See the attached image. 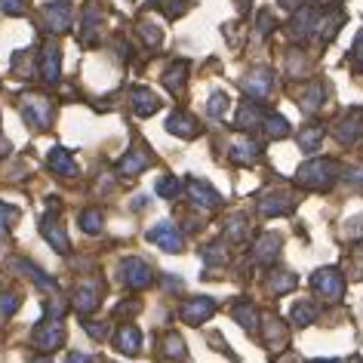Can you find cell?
Wrapping results in <instances>:
<instances>
[{
	"label": "cell",
	"mask_w": 363,
	"mask_h": 363,
	"mask_svg": "<svg viewBox=\"0 0 363 363\" xmlns=\"http://www.w3.org/2000/svg\"><path fill=\"white\" fill-rule=\"evenodd\" d=\"M293 206H296V197L289 194V191H271V194H262L259 197V213L262 216H286V213H293Z\"/></svg>",
	"instance_id": "12"
},
{
	"label": "cell",
	"mask_w": 363,
	"mask_h": 363,
	"mask_svg": "<svg viewBox=\"0 0 363 363\" xmlns=\"http://www.w3.org/2000/svg\"><path fill=\"white\" fill-rule=\"evenodd\" d=\"M265 108H262L259 102H252V99H247L240 108H238V117H234V126L243 133H252L256 126H262V121H265Z\"/></svg>",
	"instance_id": "17"
},
{
	"label": "cell",
	"mask_w": 363,
	"mask_h": 363,
	"mask_svg": "<svg viewBox=\"0 0 363 363\" xmlns=\"http://www.w3.org/2000/svg\"><path fill=\"white\" fill-rule=\"evenodd\" d=\"M342 25H345V13H335V10H333V16H326L323 25H320V38H323V40H333L335 34L342 31Z\"/></svg>",
	"instance_id": "38"
},
{
	"label": "cell",
	"mask_w": 363,
	"mask_h": 363,
	"mask_svg": "<svg viewBox=\"0 0 363 363\" xmlns=\"http://www.w3.org/2000/svg\"><path fill=\"white\" fill-rule=\"evenodd\" d=\"M314 363H342V360H314Z\"/></svg>",
	"instance_id": "54"
},
{
	"label": "cell",
	"mask_w": 363,
	"mask_h": 363,
	"mask_svg": "<svg viewBox=\"0 0 363 363\" xmlns=\"http://www.w3.org/2000/svg\"><path fill=\"white\" fill-rule=\"evenodd\" d=\"M16 268L22 271V274H28L34 284H38L40 289H56V280H52L47 271H40L38 265H34V262H25V259H16Z\"/></svg>",
	"instance_id": "30"
},
{
	"label": "cell",
	"mask_w": 363,
	"mask_h": 363,
	"mask_svg": "<svg viewBox=\"0 0 363 363\" xmlns=\"http://www.w3.org/2000/svg\"><path fill=\"white\" fill-rule=\"evenodd\" d=\"M335 172H339V163H335V160L314 157V160H308V163H302V167H298L296 179L302 182L305 188H314V191H323V188H330V185H333Z\"/></svg>",
	"instance_id": "1"
},
{
	"label": "cell",
	"mask_w": 363,
	"mask_h": 363,
	"mask_svg": "<svg viewBox=\"0 0 363 363\" xmlns=\"http://www.w3.org/2000/svg\"><path fill=\"white\" fill-rule=\"evenodd\" d=\"M114 348L121 351V354H126V357L139 354V348H142V333L135 330L133 323L121 326V330H117V335H114Z\"/></svg>",
	"instance_id": "24"
},
{
	"label": "cell",
	"mask_w": 363,
	"mask_h": 363,
	"mask_svg": "<svg viewBox=\"0 0 363 363\" xmlns=\"http://www.w3.org/2000/svg\"><path fill=\"white\" fill-rule=\"evenodd\" d=\"M0 234H4V228H0Z\"/></svg>",
	"instance_id": "56"
},
{
	"label": "cell",
	"mask_w": 363,
	"mask_h": 363,
	"mask_svg": "<svg viewBox=\"0 0 363 363\" xmlns=\"http://www.w3.org/2000/svg\"><path fill=\"white\" fill-rule=\"evenodd\" d=\"M157 194L160 197H167V201H172V197H179V191H182V182L176 179V176H163V179H157Z\"/></svg>",
	"instance_id": "40"
},
{
	"label": "cell",
	"mask_w": 363,
	"mask_h": 363,
	"mask_svg": "<svg viewBox=\"0 0 363 363\" xmlns=\"http://www.w3.org/2000/svg\"><path fill=\"white\" fill-rule=\"evenodd\" d=\"M243 93H247L252 102H259V99H265L271 93V86H274V74H271L268 68H256V71H250L247 77H243Z\"/></svg>",
	"instance_id": "11"
},
{
	"label": "cell",
	"mask_w": 363,
	"mask_h": 363,
	"mask_svg": "<svg viewBox=\"0 0 363 363\" xmlns=\"http://www.w3.org/2000/svg\"><path fill=\"white\" fill-rule=\"evenodd\" d=\"M311 286L314 293L326 298V302H339V298L345 296V277L339 268H317L311 274Z\"/></svg>",
	"instance_id": "3"
},
{
	"label": "cell",
	"mask_w": 363,
	"mask_h": 363,
	"mask_svg": "<svg viewBox=\"0 0 363 363\" xmlns=\"http://www.w3.org/2000/svg\"><path fill=\"white\" fill-rule=\"evenodd\" d=\"M99 302H102V284H99V280H84V284L74 289V296H71V305H74V311L84 317V320L96 311Z\"/></svg>",
	"instance_id": "6"
},
{
	"label": "cell",
	"mask_w": 363,
	"mask_h": 363,
	"mask_svg": "<svg viewBox=\"0 0 363 363\" xmlns=\"http://www.w3.org/2000/svg\"><path fill=\"white\" fill-rule=\"evenodd\" d=\"M280 247H284L280 234H262L256 240V247H252V262H259V265H274L280 256Z\"/></svg>",
	"instance_id": "16"
},
{
	"label": "cell",
	"mask_w": 363,
	"mask_h": 363,
	"mask_svg": "<svg viewBox=\"0 0 363 363\" xmlns=\"http://www.w3.org/2000/svg\"><path fill=\"white\" fill-rule=\"evenodd\" d=\"M262 130H265L271 139H284V135H289V123H286V117H280L274 111H268L265 114V121H262Z\"/></svg>",
	"instance_id": "36"
},
{
	"label": "cell",
	"mask_w": 363,
	"mask_h": 363,
	"mask_svg": "<svg viewBox=\"0 0 363 363\" xmlns=\"http://www.w3.org/2000/svg\"><path fill=\"white\" fill-rule=\"evenodd\" d=\"M323 135H326V130L320 123H308L305 130L298 133V145H302V151H317L323 142Z\"/></svg>",
	"instance_id": "31"
},
{
	"label": "cell",
	"mask_w": 363,
	"mask_h": 363,
	"mask_svg": "<svg viewBox=\"0 0 363 363\" xmlns=\"http://www.w3.org/2000/svg\"><path fill=\"white\" fill-rule=\"evenodd\" d=\"M93 357H86V354H80V351H74V354H68V363H89Z\"/></svg>",
	"instance_id": "52"
},
{
	"label": "cell",
	"mask_w": 363,
	"mask_h": 363,
	"mask_svg": "<svg viewBox=\"0 0 363 363\" xmlns=\"http://www.w3.org/2000/svg\"><path fill=\"white\" fill-rule=\"evenodd\" d=\"M22 117L34 126V130H47V126L52 123V102L43 99V96L28 93L22 99Z\"/></svg>",
	"instance_id": "5"
},
{
	"label": "cell",
	"mask_w": 363,
	"mask_h": 363,
	"mask_svg": "<svg viewBox=\"0 0 363 363\" xmlns=\"http://www.w3.org/2000/svg\"><path fill=\"white\" fill-rule=\"evenodd\" d=\"M335 139L342 145H354L363 139V108H351V111L335 123Z\"/></svg>",
	"instance_id": "9"
},
{
	"label": "cell",
	"mask_w": 363,
	"mask_h": 363,
	"mask_svg": "<svg viewBox=\"0 0 363 363\" xmlns=\"http://www.w3.org/2000/svg\"><path fill=\"white\" fill-rule=\"evenodd\" d=\"M167 130H169L172 135H179V139H194V135L201 133V126H197V121H194L191 114L176 111V114L167 117Z\"/></svg>",
	"instance_id": "25"
},
{
	"label": "cell",
	"mask_w": 363,
	"mask_h": 363,
	"mask_svg": "<svg viewBox=\"0 0 363 363\" xmlns=\"http://www.w3.org/2000/svg\"><path fill=\"white\" fill-rule=\"evenodd\" d=\"M40 77L47 80V84H59V77H62V52L56 43H47L40 52Z\"/></svg>",
	"instance_id": "19"
},
{
	"label": "cell",
	"mask_w": 363,
	"mask_h": 363,
	"mask_svg": "<svg viewBox=\"0 0 363 363\" xmlns=\"http://www.w3.org/2000/svg\"><path fill=\"white\" fill-rule=\"evenodd\" d=\"M99 25H102V10L96 4H89L84 10V28H80V43L84 47H96L99 43Z\"/></svg>",
	"instance_id": "20"
},
{
	"label": "cell",
	"mask_w": 363,
	"mask_h": 363,
	"mask_svg": "<svg viewBox=\"0 0 363 363\" xmlns=\"http://www.w3.org/2000/svg\"><path fill=\"white\" fill-rule=\"evenodd\" d=\"M102 225H105V219H102V213L99 210H84L80 213V228H84L86 234H99L102 231Z\"/></svg>",
	"instance_id": "39"
},
{
	"label": "cell",
	"mask_w": 363,
	"mask_h": 363,
	"mask_svg": "<svg viewBox=\"0 0 363 363\" xmlns=\"http://www.w3.org/2000/svg\"><path fill=\"white\" fill-rule=\"evenodd\" d=\"M302 52H298V50H293V52H289V71H293V74H298V71H302Z\"/></svg>",
	"instance_id": "49"
},
{
	"label": "cell",
	"mask_w": 363,
	"mask_h": 363,
	"mask_svg": "<svg viewBox=\"0 0 363 363\" xmlns=\"http://www.w3.org/2000/svg\"><path fill=\"white\" fill-rule=\"evenodd\" d=\"M148 240L154 243V247L167 250V252H182L185 250V238H182V231L172 222H157L148 231Z\"/></svg>",
	"instance_id": "7"
},
{
	"label": "cell",
	"mask_w": 363,
	"mask_h": 363,
	"mask_svg": "<svg viewBox=\"0 0 363 363\" xmlns=\"http://www.w3.org/2000/svg\"><path fill=\"white\" fill-rule=\"evenodd\" d=\"M293 323L296 326H311L317 320V305L314 302H308V298H298V302L293 305Z\"/></svg>",
	"instance_id": "34"
},
{
	"label": "cell",
	"mask_w": 363,
	"mask_h": 363,
	"mask_svg": "<svg viewBox=\"0 0 363 363\" xmlns=\"http://www.w3.org/2000/svg\"><path fill=\"white\" fill-rule=\"evenodd\" d=\"M323 96H326V86L323 84H308L305 93H302V111L305 114H314L317 108L323 105Z\"/></svg>",
	"instance_id": "33"
},
{
	"label": "cell",
	"mask_w": 363,
	"mask_h": 363,
	"mask_svg": "<svg viewBox=\"0 0 363 363\" xmlns=\"http://www.w3.org/2000/svg\"><path fill=\"white\" fill-rule=\"evenodd\" d=\"M121 280L130 289H148L154 284V271H151V265L145 259L130 256V259L121 262Z\"/></svg>",
	"instance_id": "4"
},
{
	"label": "cell",
	"mask_w": 363,
	"mask_h": 363,
	"mask_svg": "<svg viewBox=\"0 0 363 363\" xmlns=\"http://www.w3.org/2000/svg\"><path fill=\"white\" fill-rule=\"evenodd\" d=\"M351 59L357 68H363V31L357 34V40H354V47H351Z\"/></svg>",
	"instance_id": "48"
},
{
	"label": "cell",
	"mask_w": 363,
	"mask_h": 363,
	"mask_svg": "<svg viewBox=\"0 0 363 363\" xmlns=\"http://www.w3.org/2000/svg\"><path fill=\"white\" fill-rule=\"evenodd\" d=\"M135 311H139V302H135V298H130V302H121V305H117V314H135Z\"/></svg>",
	"instance_id": "50"
},
{
	"label": "cell",
	"mask_w": 363,
	"mask_h": 363,
	"mask_svg": "<svg viewBox=\"0 0 363 363\" xmlns=\"http://www.w3.org/2000/svg\"><path fill=\"white\" fill-rule=\"evenodd\" d=\"M130 105H133V111L139 114V117H151V114L160 108V99L154 96L148 86H133V93H130Z\"/></svg>",
	"instance_id": "21"
},
{
	"label": "cell",
	"mask_w": 363,
	"mask_h": 363,
	"mask_svg": "<svg viewBox=\"0 0 363 363\" xmlns=\"http://www.w3.org/2000/svg\"><path fill=\"white\" fill-rule=\"evenodd\" d=\"M231 317L247 333H259V311H256V305H252V302H247V298H240V302L231 305Z\"/></svg>",
	"instance_id": "26"
},
{
	"label": "cell",
	"mask_w": 363,
	"mask_h": 363,
	"mask_svg": "<svg viewBox=\"0 0 363 363\" xmlns=\"http://www.w3.org/2000/svg\"><path fill=\"white\" fill-rule=\"evenodd\" d=\"M185 191H188V197L201 206V210H219L222 206V194L216 191L213 185H206V182H201V179H188L185 182Z\"/></svg>",
	"instance_id": "10"
},
{
	"label": "cell",
	"mask_w": 363,
	"mask_h": 363,
	"mask_svg": "<svg viewBox=\"0 0 363 363\" xmlns=\"http://www.w3.org/2000/svg\"><path fill=\"white\" fill-rule=\"evenodd\" d=\"M286 342H289L286 323L280 320L277 314H268L265 317V345L271 351H280V348H286Z\"/></svg>",
	"instance_id": "22"
},
{
	"label": "cell",
	"mask_w": 363,
	"mask_h": 363,
	"mask_svg": "<svg viewBox=\"0 0 363 363\" xmlns=\"http://www.w3.org/2000/svg\"><path fill=\"white\" fill-rule=\"evenodd\" d=\"M228 96L225 93H213L210 96V102H206V114L210 117H225V111H228Z\"/></svg>",
	"instance_id": "43"
},
{
	"label": "cell",
	"mask_w": 363,
	"mask_h": 363,
	"mask_svg": "<svg viewBox=\"0 0 363 363\" xmlns=\"http://www.w3.org/2000/svg\"><path fill=\"white\" fill-rule=\"evenodd\" d=\"M84 330L93 335V339H105L108 335V323H93V320H84Z\"/></svg>",
	"instance_id": "47"
},
{
	"label": "cell",
	"mask_w": 363,
	"mask_h": 363,
	"mask_svg": "<svg viewBox=\"0 0 363 363\" xmlns=\"http://www.w3.org/2000/svg\"><path fill=\"white\" fill-rule=\"evenodd\" d=\"M160 6H163V13H167L169 19H179V16L185 13L188 0H160Z\"/></svg>",
	"instance_id": "44"
},
{
	"label": "cell",
	"mask_w": 363,
	"mask_h": 363,
	"mask_svg": "<svg viewBox=\"0 0 363 363\" xmlns=\"http://www.w3.org/2000/svg\"><path fill=\"white\" fill-rule=\"evenodd\" d=\"M201 256H203L206 265H225V262H228V247H225L222 240L206 243V247L201 250Z\"/></svg>",
	"instance_id": "37"
},
{
	"label": "cell",
	"mask_w": 363,
	"mask_h": 363,
	"mask_svg": "<svg viewBox=\"0 0 363 363\" xmlns=\"http://www.w3.org/2000/svg\"><path fill=\"white\" fill-rule=\"evenodd\" d=\"M40 231H43V238H47V243H50V247L56 250V252H62V256H68V252H71L68 234H65V228H62V222L56 219V213H52V216H43Z\"/></svg>",
	"instance_id": "13"
},
{
	"label": "cell",
	"mask_w": 363,
	"mask_h": 363,
	"mask_svg": "<svg viewBox=\"0 0 363 363\" xmlns=\"http://www.w3.org/2000/svg\"><path fill=\"white\" fill-rule=\"evenodd\" d=\"M6 151H10V145H6V142H0V154H6Z\"/></svg>",
	"instance_id": "53"
},
{
	"label": "cell",
	"mask_w": 363,
	"mask_h": 363,
	"mask_svg": "<svg viewBox=\"0 0 363 363\" xmlns=\"http://www.w3.org/2000/svg\"><path fill=\"white\" fill-rule=\"evenodd\" d=\"M16 219H19V210L0 203V228H10V225H16Z\"/></svg>",
	"instance_id": "45"
},
{
	"label": "cell",
	"mask_w": 363,
	"mask_h": 363,
	"mask_svg": "<svg viewBox=\"0 0 363 363\" xmlns=\"http://www.w3.org/2000/svg\"><path fill=\"white\" fill-rule=\"evenodd\" d=\"M225 238H228L231 243H243V240H250V219L243 213L238 216H231L228 225H225Z\"/></svg>",
	"instance_id": "28"
},
{
	"label": "cell",
	"mask_w": 363,
	"mask_h": 363,
	"mask_svg": "<svg viewBox=\"0 0 363 363\" xmlns=\"http://www.w3.org/2000/svg\"><path fill=\"white\" fill-rule=\"evenodd\" d=\"M151 167V154L145 151V148H130L121 157V163H117V172L126 179H133V176H139V172H145Z\"/></svg>",
	"instance_id": "18"
},
{
	"label": "cell",
	"mask_w": 363,
	"mask_h": 363,
	"mask_svg": "<svg viewBox=\"0 0 363 363\" xmlns=\"http://www.w3.org/2000/svg\"><path fill=\"white\" fill-rule=\"evenodd\" d=\"M47 167L56 172V176H65V179L77 176V163H74V157H71V151H65V148H52L47 154Z\"/></svg>",
	"instance_id": "23"
},
{
	"label": "cell",
	"mask_w": 363,
	"mask_h": 363,
	"mask_svg": "<svg viewBox=\"0 0 363 363\" xmlns=\"http://www.w3.org/2000/svg\"><path fill=\"white\" fill-rule=\"evenodd\" d=\"M34 363H50V360H47V357H38V360H34Z\"/></svg>",
	"instance_id": "55"
},
{
	"label": "cell",
	"mask_w": 363,
	"mask_h": 363,
	"mask_svg": "<svg viewBox=\"0 0 363 363\" xmlns=\"http://www.w3.org/2000/svg\"><path fill=\"white\" fill-rule=\"evenodd\" d=\"M0 10L6 16H22L25 13V0H0Z\"/></svg>",
	"instance_id": "46"
},
{
	"label": "cell",
	"mask_w": 363,
	"mask_h": 363,
	"mask_svg": "<svg viewBox=\"0 0 363 363\" xmlns=\"http://www.w3.org/2000/svg\"><path fill=\"white\" fill-rule=\"evenodd\" d=\"M259 154H262V148L252 139H240V142H234L231 145V151H228V157L234 160V163H240V167H252V163L259 160Z\"/></svg>",
	"instance_id": "27"
},
{
	"label": "cell",
	"mask_w": 363,
	"mask_h": 363,
	"mask_svg": "<svg viewBox=\"0 0 363 363\" xmlns=\"http://www.w3.org/2000/svg\"><path fill=\"white\" fill-rule=\"evenodd\" d=\"M139 34H142V40L148 43V47H160L163 43V31L157 28V25H151V22H139Z\"/></svg>",
	"instance_id": "42"
},
{
	"label": "cell",
	"mask_w": 363,
	"mask_h": 363,
	"mask_svg": "<svg viewBox=\"0 0 363 363\" xmlns=\"http://www.w3.org/2000/svg\"><path fill=\"white\" fill-rule=\"evenodd\" d=\"M179 314H182V320H185V323L201 326V323H206L216 314V302H213V298H206V296L188 298V302L179 308Z\"/></svg>",
	"instance_id": "8"
},
{
	"label": "cell",
	"mask_w": 363,
	"mask_h": 363,
	"mask_svg": "<svg viewBox=\"0 0 363 363\" xmlns=\"http://www.w3.org/2000/svg\"><path fill=\"white\" fill-rule=\"evenodd\" d=\"M160 354L167 360H182V357H185V342H182V335L179 333H167V335H163Z\"/></svg>",
	"instance_id": "35"
},
{
	"label": "cell",
	"mask_w": 363,
	"mask_h": 363,
	"mask_svg": "<svg viewBox=\"0 0 363 363\" xmlns=\"http://www.w3.org/2000/svg\"><path fill=\"white\" fill-rule=\"evenodd\" d=\"M43 19H47V28L52 34H65L71 28V6L65 0H56V4L43 6Z\"/></svg>",
	"instance_id": "15"
},
{
	"label": "cell",
	"mask_w": 363,
	"mask_h": 363,
	"mask_svg": "<svg viewBox=\"0 0 363 363\" xmlns=\"http://www.w3.org/2000/svg\"><path fill=\"white\" fill-rule=\"evenodd\" d=\"M16 311H19V296L16 293H0V323L10 320Z\"/></svg>",
	"instance_id": "41"
},
{
	"label": "cell",
	"mask_w": 363,
	"mask_h": 363,
	"mask_svg": "<svg viewBox=\"0 0 363 363\" xmlns=\"http://www.w3.org/2000/svg\"><path fill=\"white\" fill-rule=\"evenodd\" d=\"M31 342H34V348H40L43 354L62 348V345H65V326H62V317H50V314L43 317V320L34 326Z\"/></svg>",
	"instance_id": "2"
},
{
	"label": "cell",
	"mask_w": 363,
	"mask_h": 363,
	"mask_svg": "<svg viewBox=\"0 0 363 363\" xmlns=\"http://www.w3.org/2000/svg\"><path fill=\"white\" fill-rule=\"evenodd\" d=\"M185 77H188V65L185 62H172L167 68V74H163V86L169 89V93H182V86H185Z\"/></svg>",
	"instance_id": "29"
},
{
	"label": "cell",
	"mask_w": 363,
	"mask_h": 363,
	"mask_svg": "<svg viewBox=\"0 0 363 363\" xmlns=\"http://www.w3.org/2000/svg\"><path fill=\"white\" fill-rule=\"evenodd\" d=\"M268 289H271L274 296H277V293H280V296L289 293V289H296V274H289V271L274 268V271L268 274Z\"/></svg>",
	"instance_id": "32"
},
{
	"label": "cell",
	"mask_w": 363,
	"mask_h": 363,
	"mask_svg": "<svg viewBox=\"0 0 363 363\" xmlns=\"http://www.w3.org/2000/svg\"><path fill=\"white\" fill-rule=\"evenodd\" d=\"M280 4V10H289V13H296L298 6H302V0H277Z\"/></svg>",
	"instance_id": "51"
},
{
	"label": "cell",
	"mask_w": 363,
	"mask_h": 363,
	"mask_svg": "<svg viewBox=\"0 0 363 363\" xmlns=\"http://www.w3.org/2000/svg\"><path fill=\"white\" fill-rule=\"evenodd\" d=\"M320 22V16H317V10L314 6H298V10L293 13V22H289V38L293 40H302V38H308V34L314 31V25Z\"/></svg>",
	"instance_id": "14"
}]
</instances>
